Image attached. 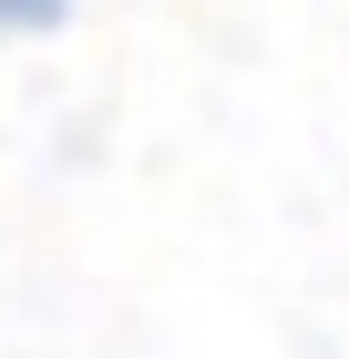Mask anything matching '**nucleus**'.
Returning <instances> with one entry per match:
<instances>
[{
  "label": "nucleus",
  "instance_id": "nucleus-1",
  "mask_svg": "<svg viewBox=\"0 0 349 359\" xmlns=\"http://www.w3.org/2000/svg\"><path fill=\"white\" fill-rule=\"evenodd\" d=\"M62 0H0V41H21V31H52Z\"/></svg>",
  "mask_w": 349,
  "mask_h": 359
}]
</instances>
